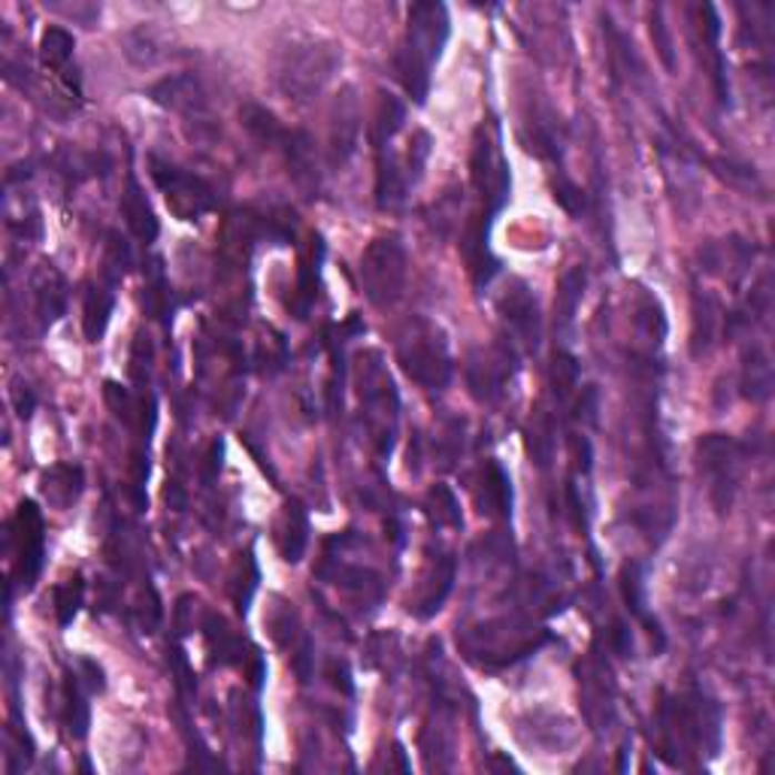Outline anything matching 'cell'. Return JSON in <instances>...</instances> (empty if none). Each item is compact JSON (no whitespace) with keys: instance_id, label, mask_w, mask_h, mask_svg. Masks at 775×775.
Returning a JSON list of instances; mask_svg holds the SVG:
<instances>
[{"instance_id":"6da1fadb","label":"cell","mask_w":775,"mask_h":775,"mask_svg":"<svg viewBox=\"0 0 775 775\" xmlns=\"http://www.w3.org/2000/svg\"><path fill=\"white\" fill-rule=\"evenodd\" d=\"M343 67V46L322 33L291 31L276 46L273 82L291 103H310Z\"/></svg>"},{"instance_id":"7a4b0ae2","label":"cell","mask_w":775,"mask_h":775,"mask_svg":"<svg viewBox=\"0 0 775 775\" xmlns=\"http://www.w3.org/2000/svg\"><path fill=\"white\" fill-rule=\"evenodd\" d=\"M449 37H452V19H449V7L445 3L424 0V3L412 7L410 22H406V37H403V46H400L397 56V77L415 107L427 103L433 67L443 58Z\"/></svg>"},{"instance_id":"3957f363","label":"cell","mask_w":775,"mask_h":775,"mask_svg":"<svg viewBox=\"0 0 775 775\" xmlns=\"http://www.w3.org/2000/svg\"><path fill=\"white\" fill-rule=\"evenodd\" d=\"M397 361L403 373L427 391H443L452 382L454 364L449 340L433 322L415 319L410 324V331L400 336Z\"/></svg>"},{"instance_id":"277c9868","label":"cell","mask_w":775,"mask_h":775,"mask_svg":"<svg viewBox=\"0 0 775 775\" xmlns=\"http://www.w3.org/2000/svg\"><path fill=\"white\" fill-rule=\"evenodd\" d=\"M410 279V258L406 245L400 243V236H379L366 245L361 255V289L370 306L376 310H391L403 300Z\"/></svg>"},{"instance_id":"5b68a950","label":"cell","mask_w":775,"mask_h":775,"mask_svg":"<svg viewBox=\"0 0 775 775\" xmlns=\"http://www.w3.org/2000/svg\"><path fill=\"white\" fill-rule=\"evenodd\" d=\"M503 133H500V124L494 122L491 128H479L476 143H473V155H470V179H473V189L479 191L482 198V212L497 219L503 207L510 203L512 191V173L510 161L503 155Z\"/></svg>"},{"instance_id":"8992f818","label":"cell","mask_w":775,"mask_h":775,"mask_svg":"<svg viewBox=\"0 0 775 775\" xmlns=\"http://www.w3.org/2000/svg\"><path fill=\"white\" fill-rule=\"evenodd\" d=\"M149 173L179 222H198L207 212L215 210V189L203 177H194L158 155H149Z\"/></svg>"},{"instance_id":"52a82bcc","label":"cell","mask_w":775,"mask_h":775,"mask_svg":"<svg viewBox=\"0 0 775 775\" xmlns=\"http://www.w3.org/2000/svg\"><path fill=\"white\" fill-rule=\"evenodd\" d=\"M699 473L709 482V500L718 515L731 512L736 491H739V473H743V445L724 433H709L697 443Z\"/></svg>"},{"instance_id":"ba28073f","label":"cell","mask_w":775,"mask_h":775,"mask_svg":"<svg viewBox=\"0 0 775 775\" xmlns=\"http://www.w3.org/2000/svg\"><path fill=\"white\" fill-rule=\"evenodd\" d=\"M12 548H16V578L22 587H33L46 564L43 512L33 500H22L12 519Z\"/></svg>"},{"instance_id":"9c48e42d","label":"cell","mask_w":775,"mask_h":775,"mask_svg":"<svg viewBox=\"0 0 775 775\" xmlns=\"http://www.w3.org/2000/svg\"><path fill=\"white\" fill-rule=\"evenodd\" d=\"M515 373H519V352L512 340H503V343L491 345L487 352L470 358L466 385L473 391V397L482 403H497L506 394Z\"/></svg>"},{"instance_id":"30bf717a","label":"cell","mask_w":775,"mask_h":775,"mask_svg":"<svg viewBox=\"0 0 775 775\" xmlns=\"http://www.w3.org/2000/svg\"><path fill=\"white\" fill-rule=\"evenodd\" d=\"M361 145V100L355 89L345 85L331 107V124H328V164L343 170Z\"/></svg>"},{"instance_id":"8fae6325","label":"cell","mask_w":775,"mask_h":775,"mask_svg":"<svg viewBox=\"0 0 775 775\" xmlns=\"http://www.w3.org/2000/svg\"><path fill=\"white\" fill-rule=\"evenodd\" d=\"M497 310L503 322L510 324L512 336L536 352L540 340H543V315H540V303H536L531 285L524 279H512L510 289L500 294Z\"/></svg>"},{"instance_id":"7c38bea8","label":"cell","mask_w":775,"mask_h":775,"mask_svg":"<svg viewBox=\"0 0 775 775\" xmlns=\"http://www.w3.org/2000/svg\"><path fill=\"white\" fill-rule=\"evenodd\" d=\"M149 98L155 100L158 107H164V110L185 115L189 122L210 124V100H207V91L200 85V79L191 77V73H177V77L161 79V82H155L149 89Z\"/></svg>"},{"instance_id":"4fadbf2b","label":"cell","mask_w":775,"mask_h":775,"mask_svg":"<svg viewBox=\"0 0 775 775\" xmlns=\"http://www.w3.org/2000/svg\"><path fill=\"white\" fill-rule=\"evenodd\" d=\"M491 224H494V219L479 212L466 222L464 236H461V255H464L466 270H470L473 285L479 291L487 289L494 276H500V258L491 252Z\"/></svg>"},{"instance_id":"5bb4252c","label":"cell","mask_w":775,"mask_h":775,"mask_svg":"<svg viewBox=\"0 0 775 775\" xmlns=\"http://www.w3.org/2000/svg\"><path fill=\"white\" fill-rule=\"evenodd\" d=\"M412 182L406 177L403 158L394 152V145H387L376 152V207L379 210H400L410 198Z\"/></svg>"},{"instance_id":"9a60e30c","label":"cell","mask_w":775,"mask_h":775,"mask_svg":"<svg viewBox=\"0 0 775 775\" xmlns=\"http://www.w3.org/2000/svg\"><path fill=\"white\" fill-rule=\"evenodd\" d=\"M279 149H282V158H285L291 179L298 182L300 191H303L306 198H315V191H319V170H315V164H319V161H315V143H312L310 133L285 131Z\"/></svg>"},{"instance_id":"2e32d148","label":"cell","mask_w":775,"mask_h":775,"mask_svg":"<svg viewBox=\"0 0 775 775\" xmlns=\"http://www.w3.org/2000/svg\"><path fill=\"white\" fill-rule=\"evenodd\" d=\"M33 310L40 319V331H49L67 312V282L52 264H43L33 273Z\"/></svg>"},{"instance_id":"e0dca14e","label":"cell","mask_w":775,"mask_h":775,"mask_svg":"<svg viewBox=\"0 0 775 775\" xmlns=\"http://www.w3.org/2000/svg\"><path fill=\"white\" fill-rule=\"evenodd\" d=\"M119 210H122V219L124 224H128V231L140 240V243H155L158 233H161V222H158L155 210H152V203H149V198H145L143 185L137 182L133 177H128V185H124L122 191V203H119Z\"/></svg>"},{"instance_id":"ac0fdd59","label":"cell","mask_w":775,"mask_h":775,"mask_svg":"<svg viewBox=\"0 0 775 775\" xmlns=\"http://www.w3.org/2000/svg\"><path fill=\"white\" fill-rule=\"evenodd\" d=\"M454 573H457V561H454L452 554H443V557L433 564L431 578L421 585L419 600L410 606V612L415 615V618L427 621L443 610L445 600H449V594H452V587H454Z\"/></svg>"},{"instance_id":"d6986e66","label":"cell","mask_w":775,"mask_h":775,"mask_svg":"<svg viewBox=\"0 0 775 775\" xmlns=\"http://www.w3.org/2000/svg\"><path fill=\"white\" fill-rule=\"evenodd\" d=\"M621 594H624V603H627V610H631V615H636V618L643 621L645 631L652 633V640H657V652H664V631H661V624L652 618V612H648V597H645V566L640 564V561H631V564L621 566Z\"/></svg>"},{"instance_id":"ffe728a7","label":"cell","mask_w":775,"mask_h":775,"mask_svg":"<svg viewBox=\"0 0 775 775\" xmlns=\"http://www.w3.org/2000/svg\"><path fill=\"white\" fill-rule=\"evenodd\" d=\"M322 258H324V243L322 236H312L310 255H303L298 270V285H294V298H291L289 310L294 319H306L315 306V298H319V276H322Z\"/></svg>"},{"instance_id":"44dd1931","label":"cell","mask_w":775,"mask_h":775,"mask_svg":"<svg viewBox=\"0 0 775 775\" xmlns=\"http://www.w3.org/2000/svg\"><path fill=\"white\" fill-rule=\"evenodd\" d=\"M310 545V512L303 506V500L291 497L285 500V510H282V524H279V548H282V557L289 564H298L303 552Z\"/></svg>"},{"instance_id":"7402d4cb","label":"cell","mask_w":775,"mask_h":775,"mask_svg":"<svg viewBox=\"0 0 775 775\" xmlns=\"http://www.w3.org/2000/svg\"><path fill=\"white\" fill-rule=\"evenodd\" d=\"M61 718H64L67 733L73 739H85L89 736L91 712H89V691L79 673L67 670L64 685H61Z\"/></svg>"},{"instance_id":"603a6c76","label":"cell","mask_w":775,"mask_h":775,"mask_svg":"<svg viewBox=\"0 0 775 775\" xmlns=\"http://www.w3.org/2000/svg\"><path fill=\"white\" fill-rule=\"evenodd\" d=\"M115 312V289L112 285H89L82 298V333L89 343H100Z\"/></svg>"},{"instance_id":"cb8c5ba5","label":"cell","mask_w":775,"mask_h":775,"mask_svg":"<svg viewBox=\"0 0 775 775\" xmlns=\"http://www.w3.org/2000/svg\"><path fill=\"white\" fill-rule=\"evenodd\" d=\"M587 289V273L585 266H573L561 276V285H557V303H554V328L561 336L570 333V328L576 324L578 306L585 300Z\"/></svg>"},{"instance_id":"d4e9b609","label":"cell","mask_w":775,"mask_h":775,"mask_svg":"<svg viewBox=\"0 0 775 775\" xmlns=\"http://www.w3.org/2000/svg\"><path fill=\"white\" fill-rule=\"evenodd\" d=\"M721 303L706 291L694 294V331H691V355L706 358L715 345L721 324Z\"/></svg>"},{"instance_id":"484cf974","label":"cell","mask_w":775,"mask_h":775,"mask_svg":"<svg viewBox=\"0 0 775 775\" xmlns=\"http://www.w3.org/2000/svg\"><path fill=\"white\" fill-rule=\"evenodd\" d=\"M403 124H406V103L400 98H394V94H379V103H376V112H373V122H370V145H373V152H382V149H387V145L394 143V137H397L400 131H403Z\"/></svg>"},{"instance_id":"4316f807","label":"cell","mask_w":775,"mask_h":775,"mask_svg":"<svg viewBox=\"0 0 775 775\" xmlns=\"http://www.w3.org/2000/svg\"><path fill=\"white\" fill-rule=\"evenodd\" d=\"M479 503H482L485 515H497V519H510L512 515V479L500 466V461H487L485 470H482Z\"/></svg>"},{"instance_id":"83f0119b","label":"cell","mask_w":775,"mask_h":775,"mask_svg":"<svg viewBox=\"0 0 775 775\" xmlns=\"http://www.w3.org/2000/svg\"><path fill=\"white\" fill-rule=\"evenodd\" d=\"M82 487H85V473H82V466L58 464L43 473V494L52 506H58V510L73 506V503L82 497Z\"/></svg>"},{"instance_id":"f1b7e54d","label":"cell","mask_w":775,"mask_h":775,"mask_svg":"<svg viewBox=\"0 0 775 775\" xmlns=\"http://www.w3.org/2000/svg\"><path fill=\"white\" fill-rule=\"evenodd\" d=\"M743 394L752 403H764L773 394V364L757 345H752L743 358Z\"/></svg>"},{"instance_id":"f546056e","label":"cell","mask_w":775,"mask_h":775,"mask_svg":"<svg viewBox=\"0 0 775 775\" xmlns=\"http://www.w3.org/2000/svg\"><path fill=\"white\" fill-rule=\"evenodd\" d=\"M203 636H207V645H210V652L219 657V664L224 666H236L243 664L245 654H243V640H236L231 631H228V621L222 618V615H215V612H210L207 618H203Z\"/></svg>"},{"instance_id":"4dcf8cb0","label":"cell","mask_w":775,"mask_h":775,"mask_svg":"<svg viewBox=\"0 0 775 775\" xmlns=\"http://www.w3.org/2000/svg\"><path fill=\"white\" fill-rule=\"evenodd\" d=\"M258 582H261V570H258L255 564V554L252 552L240 554L231 573V597L240 615L249 612V603H252V597H255Z\"/></svg>"},{"instance_id":"1f68e13d","label":"cell","mask_w":775,"mask_h":775,"mask_svg":"<svg viewBox=\"0 0 775 775\" xmlns=\"http://www.w3.org/2000/svg\"><path fill=\"white\" fill-rule=\"evenodd\" d=\"M240 122H243V128L255 140H261V143L266 145H279L282 143V137H285V131L289 128H282V122H279L273 112L266 110V107H261V103H243L240 107Z\"/></svg>"},{"instance_id":"d6a6232c","label":"cell","mask_w":775,"mask_h":775,"mask_svg":"<svg viewBox=\"0 0 775 775\" xmlns=\"http://www.w3.org/2000/svg\"><path fill=\"white\" fill-rule=\"evenodd\" d=\"M73 49H77V37L67 28H46L40 37V61L56 73H64L70 67Z\"/></svg>"},{"instance_id":"836d02e7","label":"cell","mask_w":775,"mask_h":775,"mask_svg":"<svg viewBox=\"0 0 775 775\" xmlns=\"http://www.w3.org/2000/svg\"><path fill=\"white\" fill-rule=\"evenodd\" d=\"M133 266V252H131V243H128V236H122L119 231H110L107 233V252H103V282L107 285H119L124 276H128V270Z\"/></svg>"},{"instance_id":"e575fe53","label":"cell","mask_w":775,"mask_h":775,"mask_svg":"<svg viewBox=\"0 0 775 775\" xmlns=\"http://www.w3.org/2000/svg\"><path fill=\"white\" fill-rule=\"evenodd\" d=\"M427 515L436 521V527H452V531L464 527L461 503H457V497H454V491L449 485H433L427 491Z\"/></svg>"},{"instance_id":"d590c367","label":"cell","mask_w":775,"mask_h":775,"mask_svg":"<svg viewBox=\"0 0 775 775\" xmlns=\"http://www.w3.org/2000/svg\"><path fill=\"white\" fill-rule=\"evenodd\" d=\"M52 600H56V615L61 627H70L73 618L82 610V600H85V582H82V573H73L70 578H64L61 585H56L52 591Z\"/></svg>"},{"instance_id":"8d00e7d4","label":"cell","mask_w":775,"mask_h":775,"mask_svg":"<svg viewBox=\"0 0 775 775\" xmlns=\"http://www.w3.org/2000/svg\"><path fill=\"white\" fill-rule=\"evenodd\" d=\"M143 306H145V315H152V319H161V322H170V319H173L170 291H167L164 270H161V261H158V258L152 261V276H149V282H145Z\"/></svg>"},{"instance_id":"74e56055","label":"cell","mask_w":775,"mask_h":775,"mask_svg":"<svg viewBox=\"0 0 775 775\" xmlns=\"http://www.w3.org/2000/svg\"><path fill=\"white\" fill-rule=\"evenodd\" d=\"M124 56L131 58L137 67H152L158 64L164 52H161V43L155 40L152 28H133L128 37H124Z\"/></svg>"},{"instance_id":"f35d334b","label":"cell","mask_w":775,"mask_h":775,"mask_svg":"<svg viewBox=\"0 0 775 775\" xmlns=\"http://www.w3.org/2000/svg\"><path fill=\"white\" fill-rule=\"evenodd\" d=\"M433 152V140L427 131H415L410 137V145H406V155H403V167H406V177H410L412 189L419 185L421 177H424V167H427V158Z\"/></svg>"},{"instance_id":"ab89813d","label":"cell","mask_w":775,"mask_h":775,"mask_svg":"<svg viewBox=\"0 0 775 775\" xmlns=\"http://www.w3.org/2000/svg\"><path fill=\"white\" fill-rule=\"evenodd\" d=\"M636 328H640V333H643L648 343H654V345L664 343L666 315H664V310H661V303H657V300L643 298L640 310H636Z\"/></svg>"},{"instance_id":"60d3db41","label":"cell","mask_w":775,"mask_h":775,"mask_svg":"<svg viewBox=\"0 0 775 775\" xmlns=\"http://www.w3.org/2000/svg\"><path fill=\"white\" fill-rule=\"evenodd\" d=\"M578 373H582V366H578V361L570 352H554V366H552V382H554V394L564 400L573 387L578 385Z\"/></svg>"},{"instance_id":"b9f144b4","label":"cell","mask_w":775,"mask_h":775,"mask_svg":"<svg viewBox=\"0 0 775 775\" xmlns=\"http://www.w3.org/2000/svg\"><path fill=\"white\" fill-rule=\"evenodd\" d=\"M648 22H652V40H654V49H657V56H661V61H664L666 70H676V46H673V37H670V24H666L664 19V10L661 7H654L652 16H648Z\"/></svg>"},{"instance_id":"7bdbcfd3","label":"cell","mask_w":775,"mask_h":775,"mask_svg":"<svg viewBox=\"0 0 775 775\" xmlns=\"http://www.w3.org/2000/svg\"><path fill=\"white\" fill-rule=\"evenodd\" d=\"M103 400H107L112 415L122 421V424H133V400L119 382H107V385H103Z\"/></svg>"},{"instance_id":"ee69618b","label":"cell","mask_w":775,"mask_h":775,"mask_svg":"<svg viewBox=\"0 0 775 775\" xmlns=\"http://www.w3.org/2000/svg\"><path fill=\"white\" fill-rule=\"evenodd\" d=\"M554 200H557V207L570 212V215H578V212L585 210V194H582V189H578L576 182H570L566 177H561L554 182Z\"/></svg>"},{"instance_id":"f6af8a7d","label":"cell","mask_w":775,"mask_h":775,"mask_svg":"<svg viewBox=\"0 0 775 775\" xmlns=\"http://www.w3.org/2000/svg\"><path fill=\"white\" fill-rule=\"evenodd\" d=\"M222 457H224V443L222 440H212L207 454H203V464H200V482L203 487H212V482L222 473Z\"/></svg>"},{"instance_id":"bcb514c9","label":"cell","mask_w":775,"mask_h":775,"mask_svg":"<svg viewBox=\"0 0 775 775\" xmlns=\"http://www.w3.org/2000/svg\"><path fill=\"white\" fill-rule=\"evenodd\" d=\"M79 670H82L79 676H82V682H85V687H89L91 694H94V691L100 694V691L107 687V678H103V666H100L98 661H91V657H79Z\"/></svg>"},{"instance_id":"7dc6e473","label":"cell","mask_w":775,"mask_h":775,"mask_svg":"<svg viewBox=\"0 0 775 775\" xmlns=\"http://www.w3.org/2000/svg\"><path fill=\"white\" fill-rule=\"evenodd\" d=\"M12 403H16V412L22 415V419H31L33 406H37V397H33V391L28 385H19L12 387Z\"/></svg>"},{"instance_id":"c3c4849f","label":"cell","mask_w":775,"mask_h":775,"mask_svg":"<svg viewBox=\"0 0 775 775\" xmlns=\"http://www.w3.org/2000/svg\"><path fill=\"white\" fill-rule=\"evenodd\" d=\"M328 676H331L333 685L343 691L345 697H352V694H355V685H352V676H349V666H345L343 661H340V664L333 661V664L328 666Z\"/></svg>"},{"instance_id":"681fc988","label":"cell","mask_w":775,"mask_h":775,"mask_svg":"<svg viewBox=\"0 0 775 775\" xmlns=\"http://www.w3.org/2000/svg\"><path fill=\"white\" fill-rule=\"evenodd\" d=\"M612 636H615V652H618L621 657H631V654H633V640H631V633H627V627H624V624H615V631H612Z\"/></svg>"}]
</instances>
